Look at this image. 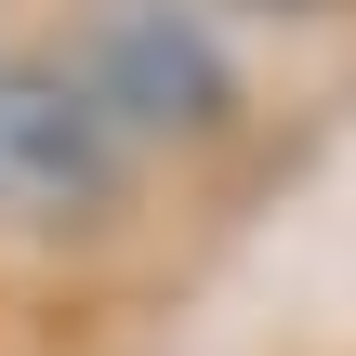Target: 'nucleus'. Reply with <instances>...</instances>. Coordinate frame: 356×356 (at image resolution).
<instances>
[{
	"mask_svg": "<svg viewBox=\"0 0 356 356\" xmlns=\"http://www.w3.org/2000/svg\"><path fill=\"white\" fill-rule=\"evenodd\" d=\"M79 92L106 106V132H119V119H132V132H211V119H225V53H211L172 0H106Z\"/></svg>",
	"mask_w": 356,
	"mask_h": 356,
	"instance_id": "f257e3e1",
	"label": "nucleus"
},
{
	"mask_svg": "<svg viewBox=\"0 0 356 356\" xmlns=\"http://www.w3.org/2000/svg\"><path fill=\"white\" fill-rule=\"evenodd\" d=\"M119 185V132L79 79H0V225H79Z\"/></svg>",
	"mask_w": 356,
	"mask_h": 356,
	"instance_id": "f03ea898",
	"label": "nucleus"
}]
</instances>
